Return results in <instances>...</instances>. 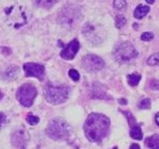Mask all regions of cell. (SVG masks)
I'll list each match as a JSON object with an SVG mask.
<instances>
[{
	"label": "cell",
	"instance_id": "obj_1",
	"mask_svg": "<svg viewBox=\"0 0 159 149\" xmlns=\"http://www.w3.org/2000/svg\"><path fill=\"white\" fill-rule=\"evenodd\" d=\"M110 120L107 116L92 113L84 122V134L91 142H100L108 134Z\"/></svg>",
	"mask_w": 159,
	"mask_h": 149
},
{
	"label": "cell",
	"instance_id": "obj_2",
	"mask_svg": "<svg viewBox=\"0 0 159 149\" xmlns=\"http://www.w3.org/2000/svg\"><path fill=\"white\" fill-rule=\"evenodd\" d=\"M82 19V14L79 7L75 5H67L58 15V22L65 28L72 29Z\"/></svg>",
	"mask_w": 159,
	"mask_h": 149
},
{
	"label": "cell",
	"instance_id": "obj_3",
	"mask_svg": "<svg viewBox=\"0 0 159 149\" xmlns=\"http://www.w3.org/2000/svg\"><path fill=\"white\" fill-rule=\"evenodd\" d=\"M46 134L48 137L53 140H65L67 139L71 134V127L61 118L51 119L48 123Z\"/></svg>",
	"mask_w": 159,
	"mask_h": 149
},
{
	"label": "cell",
	"instance_id": "obj_4",
	"mask_svg": "<svg viewBox=\"0 0 159 149\" xmlns=\"http://www.w3.org/2000/svg\"><path fill=\"white\" fill-rule=\"evenodd\" d=\"M69 96V88L67 86H51L45 88V98L51 105H59L65 103Z\"/></svg>",
	"mask_w": 159,
	"mask_h": 149
},
{
	"label": "cell",
	"instance_id": "obj_5",
	"mask_svg": "<svg viewBox=\"0 0 159 149\" xmlns=\"http://www.w3.org/2000/svg\"><path fill=\"white\" fill-rule=\"evenodd\" d=\"M113 56L116 60L120 63H126L131 61L137 56L135 48L129 43H122L116 46L113 51Z\"/></svg>",
	"mask_w": 159,
	"mask_h": 149
},
{
	"label": "cell",
	"instance_id": "obj_6",
	"mask_svg": "<svg viewBox=\"0 0 159 149\" xmlns=\"http://www.w3.org/2000/svg\"><path fill=\"white\" fill-rule=\"evenodd\" d=\"M38 95V90L34 85L24 84L20 86L17 91V100L24 107H31L34 98Z\"/></svg>",
	"mask_w": 159,
	"mask_h": 149
},
{
	"label": "cell",
	"instance_id": "obj_7",
	"mask_svg": "<svg viewBox=\"0 0 159 149\" xmlns=\"http://www.w3.org/2000/svg\"><path fill=\"white\" fill-rule=\"evenodd\" d=\"M81 64H82V67L86 70L97 71L104 67L105 62L103 59L100 58L97 55L89 54V55H85L84 57L82 58Z\"/></svg>",
	"mask_w": 159,
	"mask_h": 149
},
{
	"label": "cell",
	"instance_id": "obj_8",
	"mask_svg": "<svg viewBox=\"0 0 159 149\" xmlns=\"http://www.w3.org/2000/svg\"><path fill=\"white\" fill-rule=\"evenodd\" d=\"M83 36L88 38L89 43L92 45H98L101 43L102 40V34L101 31L96 25L92 23H86L82 28Z\"/></svg>",
	"mask_w": 159,
	"mask_h": 149
},
{
	"label": "cell",
	"instance_id": "obj_9",
	"mask_svg": "<svg viewBox=\"0 0 159 149\" xmlns=\"http://www.w3.org/2000/svg\"><path fill=\"white\" fill-rule=\"evenodd\" d=\"M23 68L26 74V77H34V78H38L41 80L45 76V67L42 64L29 62V63L24 64Z\"/></svg>",
	"mask_w": 159,
	"mask_h": 149
},
{
	"label": "cell",
	"instance_id": "obj_10",
	"mask_svg": "<svg viewBox=\"0 0 159 149\" xmlns=\"http://www.w3.org/2000/svg\"><path fill=\"white\" fill-rule=\"evenodd\" d=\"M79 47H80L79 41L75 38L70 44L64 47L62 51L61 52V57L62 59H66V60H72V59H74V57L76 56L78 51H79Z\"/></svg>",
	"mask_w": 159,
	"mask_h": 149
},
{
	"label": "cell",
	"instance_id": "obj_11",
	"mask_svg": "<svg viewBox=\"0 0 159 149\" xmlns=\"http://www.w3.org/2000/svg\"><path fill=\"white\" fill-rule=\"evenodd\" d=\"M18 74H19V68L16 65H13V66H8L7 70L2 71L0 78L5 81H13V80L17 79Z\"/></svg>",
	"mask_w": 159,
	"mask_h": 149
},
{
	"label": "cell",
	"instance_id": "obj_12",
	"mask_svg": "<svg viewBox=\"0 0 159 149\" xmlns=\"http://www.w3.org/2000/svg\"><path fill=\"white\" fill-rule=\"evenodd\" d=\"M150 11V7L147 6V5H143V4H139L137 5L136 8L134 10V13H133V16L135 19H143V17L147 16Z\"/></svg>",
	"mask_w": 159,
	"mask_h": 149
},
{
	"label": "cell",
	"instance_id": "obj_13",
	"mask_svg": "<svg viewBox=\"0 0 159 149\" xmlns=\"http://www.w3.org/2000/svg\"><path fill=\"white\" fill-rule=\"evenodd\" d=\"M145 144L147 147L151 149H159V136L153 135L151 137H148L145 140Z\"/></svg>",
	"mask_w": 159,
	"mask_h": 149
},
{
	"label": "cell",
	"instance_id": "obj_14",
	"mask_svg": "<svg viewBox=\"0 0 159 149\" xmlns=\"http://www.w3.org/2000/svg\"><path fill=\"white\" fill-rule=\"evenodd\" d=\"M130 136L132 139L134 140H142L143 139V133L140 126L139 123H134L133 126H130Z\"/></svg>",
	"mask_w": 159,
	"mask_h": 149
},
{
	"label": "cell",
	"instance_id": "obj_15",
	"mask_svg": "<svg viewBox=\"0 0 159 149\" xmlns=\"http://www.w3.org/2000/svg\"><path fill=\"white\" fill-rule=\"evenodd\" d=\"M92 93H93V96L97 97V98H102V97L106 96V92L102 89V86L100 84H98V83H95V84L93 85Z\"/></svg>",
	"mask_w": 159,
	"mask_h": 149
},
{
	"label": "cell",
	"instance_id": "obj_16",
	"mask_svg": "<svg viewBox=\"0 0 159 149\" xmlns=\"http://www.w3.org/2000/svg\"><path fill=\"white\" fill-rule=\"evenodd\" d=\"M35 4L43 8H51L53 5L57 3L58 0H34Z\"/></svg>",
	"mask_w": 159,
	"mask_h": 149
},
{
	"label": "cell",
	"instance_id": "obj_17",
	"mask_svg": "<svg viewBox=\"0 0 159 149\" xmlns=\"http://www.w3.org/2000/svg\"><path fill=\"white\" fill-rule=\"evenodd\" d=\"M140 79H142V77H140V74H137V73H133L131 74H128V77H127L128 84L130 86H132V87H134V86H136L137 84H139Z\"/></svg>",
	"mask_w": 159,
	"mask_h": 149
},
{
	"label": "cell",
	"instance_id": "obj_18",
	"mask_svg": "<svg viewBox=\"0 0 159 149\" xmlns=\"http://www.w3.org/2000/svg\"><path fill=\"white\" fill-rule=\"evenodd\" d=\"M113 7L116 11H125L127 7V1L126 0H115L113 1Z\"/></svg>",
	"mask_w": 159,
	"mask_h": 149
},
{
	"label": "cell",
	"instance_id": "obj_19",
	"mask_svg": "<svg viewBox=\"0 0 159 149\" xmlns=\"http://www.w3.org/2000/svg\"><path fill=\"white\" fill-rule=\"evenodd\" d=\"M126 23H127V20H126V18L123 16V15H118V16L116 17V28H120V29L123 28L126 25Z\"/></svg>",
	"mask_w": 159,
	"mask_h": 149
},
{
	"label": "cell",
	"instance_id": "obj_20",
	"mask_svg": "<svg viewBox=\"0 0 159 149\" xmlns=\"http://www.w3.org/2000/svg\"><path fill=\"white\" fill-rule=\"evenodd\" d=\"M148 64L151 66H155V65L159 64V53H154L148 58Z\"/></svg>",
	"mask_w": 159,
	"mask_h": 149
},
{
	"label": "cell",
	"instance_id": "obj_21",
	"mask_svg": "<svg viewBox=\"0 0 159 149\" xmlns=\"http://www.w3.org/2000/svg\"><path fill=\"white\" fill-rule=\"evenodd\" d=\"M26 120H27V122L30 126H35V124H38L40 122V118L32 114H28L27 117H26Z\"/></svg>",
	"mask_w": 159,
	"mask_h": 149
},
{
	"label": "cell",
	"instance_id": "obj_22",
	"mask_svg": "<svg viewBox=\"0 0 159 149\" xmlns=\"http://www.w3.org/2000/svg\"><path fill=\"white\" fill-rule=\"evenodd\" d=\"M123 114L126 115V118H127V120H128V123H129V126H132L134 123H136V121H135V119H134V117L132 116V114L130 112H127V111H123Z\"/></svg>",
	"mask_w": 159,
	"mask_h": 149
},
{
	"label": "cell",
	"instance_id": "obj_23",
	"mask_svg": "<svg viewBox=\"0 0 159 149\" xmlns=\"http://www.w3.org/2000/svg\"><path fill=\"white\" fill-rule=\"evenodd\" d=\"M68 74H69V77H70V78L73 80V81H75V82L78 81V80L80 79L79 73H78L76 70H70Z\"/></svg>",
	"mask_w": 159,
	"mask_h": 149
},
{
	"label": "cell",
	"instance_id": "obj_24",
	"mask_svg": "<svg viewBox=\"0 0 159 149\" xmlns=\"http://www.w3.org/2000/svg\"><path fill=\"white\" fill-rule=\"evenodd\" d=\"M139 108L140 109H150L151 108V100H150V98H145V100H143L139 104Z\"/></svg>",
	"mask_w": 159,
	"mask_h": 149
},
{
	"label": "cell",
	"instance_id": "obj_25",
	"mask_svg": "<svg viewBox=\"0 0 159 149\" xmlns=\"http://www.w3.org/2000/svg\"><path fill=\"white\" fill-rule=\"evenodd\" d=\"M154 38V34L152 33V32H145V33H143L140 35V40H143V41H149Z\"/></svg>",
	"mask_w": 159,
	"mask_h": 149
},
{
	"label": "cell",
	"instance_id": "obj_26",
	"mask_svg": "<svg viewBox=\"0 0 159 149\" xmlns=\"http://www.w3.org/2000/svg\"><path fill=\"white\" fill-rule=\"evenodd\" d=\"M150 88L153 90H159V81L158 80H152L150 82Z\"/></svg>",
	"mask_w": 159,
	"mask_h": 149
},
{
	"label": "cell",
	"instance_id": "obj_27",
	"mask_svg": "<svg viewBox=\"0 0 159 149\" xmlns=\"http://www.w3.org/2000/svg\"><path fill=\"white\" fill-rule=\"evenodd\" d=\"M5 123V115L0 112V127Z\"/></svg>",
	"mask_w": 159,
	"mask_h": 149
},
{
	"label": "cell",
	"instance_id": "obj_28",
	"mask_svg": "<svg viewBox=\"0 0 159 149\" xmlns=\"http://www.w3.org/2000/svg\"><path fill=\"white\" fill-rule=\"evenodd\" d=\"M119 103L121 104V105H127V100H126V98H124V97L120 98V100H119Z\"/></svg>",
	"mask_w": 159,
	"mask_h": 149
},
{
	"label": "cell",
	"instance_id": "obj_29",
	"mask_svg": "<svg viewBox=\"0 0 159 149\" xmlns=\"http://www.w3.org/2000/svg\"><path fill=\"white\" fill-rule=\"evenodd\" d=\"M130 149H140V147H139V144L134 143V144H132V145L130 146Z\"/></svg>",
	"mask_w": 159,
	"mask_h": 149
},
{
	"label": "cell",
	"instance_id": "obj_30",
	"mask_svg": "<svg viewBox=\"0 0 159 149\" xmlns=\"http://www.w3.org/2000/svg\"><path fill=\"white\" fill-rule=\"evenodd\" d=\"M155 122L157 123V126H159V112L156 114V116H155Z\"/></svg>",
	"mask_w": 159,
	"mask_h": 149
},
{
	"label": "cell",
	"instance_id": "obj_31",
	"mask_svg": "<svg viewBox=\"0 0 159 149\" xmlns=\"http://www.w3.org/2000/svg\"><path fill=\"white\" fill-rule=\"evenodd\" d=\"M146 1L148 2L149 4H153V3L155 2V0H146Z\"/></svg>",
	"mask_w": 159,
	"mask_h": 149
},
{
	"label": "cell",
	"instance_id": "obj_32",
	"mask_svg": "<svg viewBox=\"0 0 159 149\" xmlns=\"http://www.w3.org/2000/svg\"><path fill=\"white\" fill-rule=\"evenodd\" d=\"M133 25H134V26H133V27H134V28H139V26H137V25H139V24L134 23V24H133Z\"/></svg>",
	"mask_w": 159,
	"mask_h": 149
},
{
	"label": "cell",
	"instance_id": "obj_33",
	"mask_svg": "<svg viewBox=\"0 0 159 149\" xmlns=\"http://www.w3.org/2000/svg\"><path fill=\"white\" fill-rule=\"evenodd\" d=\"M3 96V95H2V93H1V91H0V100H1V97Z\"/></svg>",
	"mask_w": 159,
	"mask_h": 149
},
{
	"label": "cell",
	"instance_id": "obj_34",
	"mask_svg": "<svg viewBox=\"0 0 159 149\" xmlns=\"http://www.w3.org/2000/svg\"><path fill=\"white\" fill-rule=\"evenodd\" d=\"M112 149H118V147H116H116H113Z\"/></svg>",
	"mask_w": 159,
	"mask_h": 149
}]
</instances>
